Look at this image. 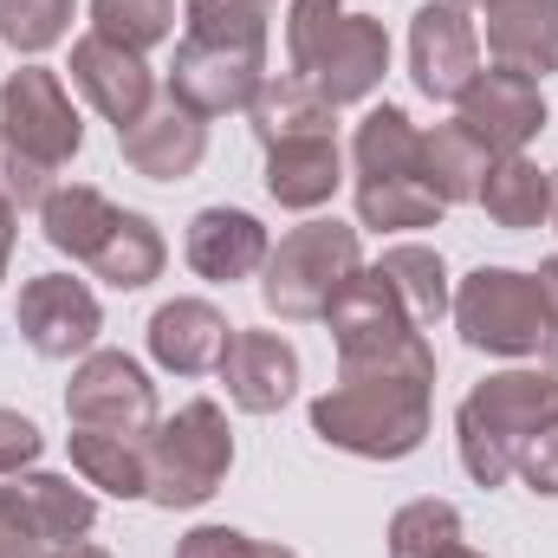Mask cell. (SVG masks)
<instances>
[{"label":"cell","mask_w":558,"mask_h":558,"mask_svg":"<svg viewBox=\"0 0 558 558\" xmlns=\"http://www.w3.org/2000/svg\"><path fill=\"white\" fill-rule=\"evenodd\" d=\"M428 397L435 371H357L312 403V435L364 461H403L428 435Z\"/></svg>","instance_id":"6da1fadb"},{"label":"cell","mask_w":558,"mask_h":558,"mask_svg":"<svg viewBox=\"0 0 558 558\" xmlns=\"http://www.w3.org/2000/svg\"><path fill=\"white\" fill-rule=\"evenodd\" d=\"M558 422V377L553 371H500L487 384H474L454 410V435H461V468L481 487L513 481L520 454L533 448L539 428Z\"/></svg>","instance_id":"7a4b0ae2"},{"label":"cell","mask_w":558,"mask_h":558,"mask_svg":"<svg viewBox=\"0 0 558 558\" xmlns=\"http://www.w3.org/2000/svg\"><path fill=\"white\" fill-rule=\"evenodd\" d=\"M143 454H149V494H143L149 507H162V513L202 507V500L221 494V481L234 468V428L221 416V403L195 397V403H182L169 422L149 428Z\"/></svg>","instance_id":"3957f363"},{"label":"cell","mask_w":558,"mask_h":558,"mask_svg":"<svg viewBox=\"0 0 558 558\" xmlns=\"http://www.w3.org/2000/svg\"><path fill=\"white\" fill-rule=\"evenodd\" d=\"M331 344H338V377L357 371H435V351L422 344L416 318L403 312V299L384 286V274L357 267L344 279V292L325 305Z\"/></svg>","instance_id":"277c9868"},{"label":"cell","mask_w":558,"mask_h":558,"mask_svg":"<svg viewBox=\"0 0 558 558\" xmlns=\"http://www.w3.org/2000/svg\"><path fill=\"white\" fill-rule=\"evenodd\" d=\"M448 312H454V331L487 357H533L558 331L539 274H513V267H474L454 286Z\"/></svg>","instance_id":"5b68a950"},{"label":"cell","mask_w":558,"mask_h":558,"mask_svg":"<svg viewBox=\"0 0 558 558\" xmlns=\"http://www.w3.org/2000/svg\"><path fill=\"white\" fill-rule=\"evenodd\" d=\"M357 228L344 221H305L267 254V279H260V299L267 312L286 325H305V318H325V305L344 292V279L357 274Z\"/></svg>","instance_id":"8992f818"},{"label":"cell","mask_w":558,"mask_h":558,"mask_svg":"<svg viewBox=\"0 0 558 558\" xmlns=\"http://www.w3.org/2000/svg\"><path fill=\"white\" fill-rule=\"evenodd\" d=\"M0 137H7L13 156H33V162H46L52 175L78 156L85 124H78V111H72L59 72H46V65H20V72L0 85Z\"/></svg>","instance_id":"52a82bcc"},{"label":"cell","mask_w":558,"mask_h":558,"mask_svg":"<svg viewBox=\"0 0 558 558\" xmlns=\"http://www.w3.org/2000/svg\"><path fill=\"white\" fill-rule=\"evenodd\" d=\"M260 85H267V46H228V39L182 33V46L169 59V98L189 105L195 118L247 111Z\"/></svg>","instance_id":"ba28073f"},{"label":"cell","mask_w":558,"mask_h":558,"mask_svg":"<svg viewBox=\"0 0 558 558\" xmlns=\"http://www.w3.org/2000/svg\"><path fill=\"white\" fill-rule=\"evenodd\" d=\"M65 416H72V428L149 441V428H156V384L143 377L137 357H124V351H92V357L72 371Z\"/></svg>","instance_id":"9c48e42d"},{"label":"cell","mask_w":558,"mask_h":558,"mask_svg":"<svg viewBox=\"0 0 558 558\" xmlns=\"http://www.w3.org/2000/svg\"><path fill=\"white\" fill-rule=\"evenodd\" d=\"M13 325L20 338L39 351V357H78L92 351V338L105 331V312H98V292L72 274H39L20 286V305H13Z\"/></svg>","instance_id":"30bf717a"},{"label":"cell","mask_w":558,"mask_h":558,"mask_svg":"<svg viewBox=\"0 0 558 558\" xmlns=\"http://www.w3.org/2000/svg\"><path fill=\"white\" fill-rule=\"evenodd\" d=\"M410 72L435 105H461V92L481 78V33L454 0H428L410 20Z\"/></svg>","instance_id":"8fae6325"},{"label":"cell","mask_w":558,"mask_h":558,"mask_svg":"<svg viewBox=\"0 0 558 558\" xmlns=\"http://www.w3.org/2000/svg\"><path fill=\"white\" fill-rule=\"evenodd\" d=\"M384 72H390V39H384V20H364V13H344L331 33H325V46L305 59V85L331 105V111H344V105H364L377 85H384Z\"/></svg>","instance_id":"7c38bea8"},{"label":"cell","mask_w":558,"mask_h":558,"mask_svg":"<svg viewBox=\"0 0 558 558\" xmlns=\"http://www.w3.org/2000/svg\"><path fill=\"white\" fill-rule=\"evenodd\" d=\"M72 85L85 92V105L105 118V124H118V131H131L143 111L156 105V78H149V65H143V52H124V46H111V39H98V33H85L78 46H72Z\"/></svg>","instance_id":"4fadbf2b"},{"label":"cell","mask_w":558,"mask_h":558,"mask_svg":"<svg viewBox=\"0 0 558 558\" xmlns=\"http://www.w3.org/2000/svg\"><path fill=\"white\" fill-rule=\"evenodd\" d=\"M461 124L487 143L494 156H513L546 131V98H539V78H520V72H481L468 92H461Z\"/></svg>","instance_id":"5bb4252c"},{"label":"cell","mask_w":558,"mask_h":558,"mask_svg":"<svg viewBox=\"0 0 558 558\" xmlns=\"http://www.w3.org/2000/svg\"><path fill=\"white\" fill-rule=\"evenodd\" d=\"M118 149H124V162L137 175H149V182H182L208 156V118H195L189 105L162 98V105L143 111L131 131H118Z\"/></svg>","instance_id":"9a60e30c"},{"label":"cell","mask_w":558,"mask_h":558,"mask_svg":"<svg viewBox=\"0 0 558 558\" xmlns=\"http://www.w3.org/2000/svg\"><path fill=\"white\" fill-rule=\"evenodd\" d=\"M221 384H228V403L234 410L274 416V410L292 403V390H299V351L279 331H234L228 351H221Z\"/></svg>","instance_id":"2e32d148"},{"label":"cell","mask_w":558,"mask_h":558,"mask_svg":"<svg viewBox=\"0 0 558 558\" xmlns=\"http://www.w3.org/2000/svg\"><path fill=\"white\" fill-rule=\"evenodd\" d=\"M182 254H189V267H195L202 279L234 286V279H254L260 267H267L274 241H267V228H260L247 208H202V215L189 221Z\"/></svg>","instance_id":"e0dca14e"},{"label":"cell","mask_w":558,"mask_h":558,"mask_svg":"<svg viewBox=\"0 0 558 558\" xmlns=\"http://www.w3.org/2000/svg\"><path fill=\"white\" fill-rule=\"evenodd\" d=\"M487 59L520 78L558 72V0H487Z\"/></svg>","instance_id":"ac0fdd59"},{"label":"cell","mask_w":558,"mask_h":558,"mask_svg":"<svg viewBox=\"0 0 558 558\" xmlns=\"http://www.w3.org/2000/svg\"><path fill=\"white\" fill-rule=\"evenodd\" d=\"M234 325L208 305V299H169L156 318H149V357L175 377H208L221 371V351H228Z\"/></svg>","instance_id":"d6986e66"},{"label":"cell","mask_w":558,"mask_h":558,"mask_svg":"<svg viewBox=\"0 0 558 558\" xmlns=\"http://www.w3.org/2000/svg\"><path fill=\"white\" fill-rule=\"evenodd\" d=\"M344 182V156L331 137H299V143H274L267 149V195L292 215H312L338 195Z\"/></svg>","instance_id":"ffe728a7"},{"label":"cell","mask_w":558,"mask_h":558,"mask_svg":"<svg viewBox=\"0 0 558 558\" xmlns=\"http://www.w3.org/2000/svg\"><path fill=\"white\" fill-rule=\"evenodd\" d=\"M118 221H124V208L111 202V195H98V189H85V182H72V189H52L46 195V208H39V228H46V247H59V254H72V260H98V247L118 234Z\"/></svg>","instance_id":"44dd1931"},{"label":"cell","mask_w":558,"mask_h":558,"mask_svg":"<svg viewBox=\"0 0 558 558\" xmlns=\"http://www.w3.org/2000/svg\"><path fill=\"white\" fill-rule=\"evenodd\" d=\"M247 124H254L260 149H274V143H299V137H331L338 111H331V105H325L299 72H286V78H267V85L254 92Z\"/></svg>","instance_id":"7402d4cb"},{"label":"cell","mask_w":558,"mask_h":558,"mask_svg":"<svg viewBox=\"0 0 558 558\" xmlns=\"http://www.w3.org/2000/svg\"><path fill=\"white\" fill-rule=\"evenodd\" d=\"M13 494H20L33 533H39L52 553L78 546V539L98 526V500H92L85 487H72L65 474H13Z\"/></svg>","instance_id":"603a6c76"},{"label":"cell","mask_w":558,"mask_h":558,"mask_svg":"<svg viewBox=\"0 0 558 558\" xmlns=\"http://www.w3.org/2000/svg\"><path fill=\"white\" fill-rule=\"evenodd\" d=\"M487 169H494V149L474 137L461 118H454V124H435V131L422 137V182H428L448 208H454V202H481Z\"/></svg>","instance_id":"cb8c5ba5"},{"label":"cell","mask_w":558,"mask_h":558,"mask_svg":"<svg viewBox=\"0 0 558 558\" xmlns=\"http://www.w3.org/2000/svg\"><path fill=\"white\" fill-rule=\"evenodd\" d=\"M351 156H357V182H422V131L410 124V111H397V105H377L357 124Z\"/></svg>","instance_id":"d4e9b609"},{"label":"cell","mask_w":558,"mask_h":558,"mask_svg":"<svg viewBox=\"0 0 558 558\" xmlns=\"http://www.w3.org/2000/svg\"><path fill=\"white\" fill-rule=\"evenodd\" d=\"M481 208H487L500 228H539V221L553 215V175H546L526 149L494 156V169H487V182H481Z\"/></svg>","instance_id":"484cf974"},{"label":"cell","mask_w":558,"mask_h":558,"mask_svg":"<svg viewBox=\"0 0 558 558\" xmlns=\"http://www.w3.org/2000/svg\"><path fill=\"white\" fill-rule=\"evenodd\" d=\"M72 468L98 494H118V500H143L149 494V454H143V441H131V435L72 428Z\"/></svg>","instance_id":"4316f807"},{"label":"cell","mask_w":558,"mask_h":558,"mask_svg":"<svg viewBox=\"0 0 558 558\" xmlns=\"http://www.w3.org/2000/svg\"><path fill=\"white\" fill-rule=\"evenodd\" d=\"M377 274H384V286L403 299V312L416 318V331H435V325L448 318L454 292H448V267H441L435 247H390V254L377 260Z\"/></svg>","instance_id":"83f0119b"},{"label":"cell","mask_w":558,"mask_h":558,"mask_svg":"<svg viewBox=\"0 0 558 558\" xmlns=\"http://www.w3.org/2000/svg\"><path fill=\"white\" fill-rule=\"evenodd\" d=\"M162 260H169V247H162L156 221L124 208V221H118V234L98 247L92 274L105 279V286H118V292H137V286H149V279L162 274Z\"/></svg>","instance_id":"f1b7e54d"},{"label":"cell","mask_w":558,"mask_h":558,"mask_svg":"<svg viewBox=\"0 0 558 558\" xmlns=\"http://www.w3.org/2000/svg\"><path fill=\"white\" fill-rule=\"evenodd\" d=\"M92 33L124 52H149L175 33V0H92Z\"/></svg>","instance_id":"f546056e"},{"label":"cell","mask_w":558,"mask_h":558,"mask_svg":"<svg viewBox=\"0 0 558 558\" xmlns=\"http://www.w3.org/2000/svg\"><path fill=\"white\" fill-rule=\"evenodd\" d=\"M441 208L448 202L422 182H357V221L364 228H435Z\"/></svg>","instance_id":"4dcf8cb0"},{"label":"cell","mask_w":558,"mask_h":558,"mask_svg":"<svg viewBox=\"0 0 558 558\" xmlns=\"http://www.w3.org/2000/svg\"><path fill=\"white\" fill-rule=\"evenodd\" d=\"M448 546H461V513L448 500H410L390 520V558H441Z\"/></svg>","instance_id":"1f68e13d"},{"label":"cell","mask_w":558,"mask_h":558,"mask_svg":"<svg viewBox=\"0 0 558 558\" xmlns=\"http://www.w3.org/2000/svg\"><path fill=\"white\" fill-rule=\"evenodd\" d=\"M267 13L274 0H189V33L195 39H228V46H267Z\"/></svg>","instance_id":"d6a6232c"},{"label":"cell","mask_w":558,"mask_h":558,"mask_svg":"<svg viewBox=\"0 0 558 558\" xmlns=\"http://www.w3.org/2000/svg\"><path fill=\"white\" fill-rule=\"evenodd\" d=\"M78 0H0V39L13 52H46L72 33Z\"/></svg>","instance_id":"836d02e7"},{"label":"cell","mask_w":558,"mask_h":558,"mask_svg":"<svg viewBox=\"0 0 558 558\" xmlns=\"http://www.w3.org/2000/svg\"><path fill=\"white\" fill-rule=\"evenodd\" d=\"M344 20V0H292V13H286V59H292V72H305V59L325 46V33Z\"/></svg>","instance_id":"e575fe53"},{"label":"cell","mask_w":558,"mask_h":558,"mask_svg":"<svg viewBox=\"0 0 558 558\" xmlns=\"http://www.w3.org/2000/svg\"><path fill=\"white\" fill-rule=\"evenodd\" d=\"M175 558H299L274 546V539H254V533H234V526H195L175 539Z\"/></svg>","instance_id":"d590c367"},{"label":"cell","mask_w":558,"mask_h":558,"mask_svg":"<svg viewBox=\"0 0 558 558\" xmlns=\"http://www.w3.org/2000/svg\"><path fill=\"white\" fill-rule=\"evenodd\" d=\"M0 195H7L13 208H46V195H52V169L33 162V156L0 149Z\"/></svg>","instance_id":"8d00e7d4"},{"label":"cell","mask_w":558,"mask_h":558,"mask_svg":"<svg viewBox=\"0 0 558 558\" xmlns=\"http://www.w3.org/2000/svg\"><path fill=\"white\" fill-rule=\"evenodd\" d=\"M0 558H52V546L33 533V520H26V507H20L13 481L0 487Z\"/></svg>","instance_id":"74e56055"},{"label":"cell","mask_w":558,"mask_h":558,"mask_svg":"<svg viewBox=\"0 0 558 558\" xmlns=\"http://www.w3.org/2000/svg\"><path fill=\"white\" fill-rule=\"evenodd\" d=\"M39 448H46L39 422L20 416V410H0V481H7V474H20V468H33V461H39Z\"/></svg>","instance_id":"f35d334b"},{"label":"cell","mask_w":558,"mask_h":558,"mask_svg":"<svg viewBox=\"0 0 558 558\" xmlns=\"http://www.w3.org/2000/svg\"><path fill=\"white\" fill-rule=\"evenodd\" d=\"M513 474H520L533 494H553V500H558V422L533 435V448L520 454V468H513Z\"/></svg>","instance_id":"ab89813d"},{"label":"cell","mask_w":558,"mask_h":558,"mask_svg":"<svg viewBox=\"0 0 558 558\" xmlns=\"http://www.w3.org/2000/svg\"><path fill=\"white\" fill-rule=\"evenodd\" d=\"M13 215H20V208L0 195V279H7V260H13Z\"/></svg>","instance_id":"60d3db41"},{"label":"cell","mask_w":558,"mask_h":558,"mask_svg":"<svg viewBox=\"0 0 558 558\" xmlns=\"http://www.w3.org/2000/svg\"><path fill=\"white\" fill-rule=\"evenodd\" d=\"M539 292H546V305H553V318H558V254L539 267Z\"/></svg>","instance_id":"b9f144b4"},{"label":"cell","mask_w":558,"mask_h":558,"mask_svg":"<svg viewBox=\"0 0 558 558\" xmlns=\"http://www.w3.org/2000/svg\"><path fill=\"white\" fill-rule=\"evenodd\" d=\"M52 558H111V553H98V546H85V539H78V546H65V553H52Z\"/></svg>","instance_id":"7bdbcfd3"},{"label":"cell","mask_w":558,"mask_h":558,"mask_svg":"<svg viewBox=\"0 0 558 558\" xmlns=\"http://www.w3.org/2000/svg\"><path fill=\"white\" fill-rule=\"evenodd\" d=\"M441 558H487V553H474V546H448Z\"/></svg>","instance_id":"ee69618b"},{"label":"cell","mask_w":558,"mask_h":558,"mask_svg":"<svg viewBox=\"0 0 558 558\" xmlns=\"http://www.w3.org/2000/svg\"><path fill=\"white\" fill-rule=\"evenodd\" d=\"M553 228H558V169H553Z\"/></svg>","instance_id":"f6af8a7d"},{"label":"cell","mask_w":558,"mask_h":558,"mask_svg":"<svg viewBox=\"0 0 558 558\" xmlns=\"http://www.w3.org/2000/svg\"><path fill=\"white\" fill-rule=\"evenodd\" d=\"M454 7H461V13H468V7H487V0H454Z\"/></svg>","instance_id":"bcb514c9"}]
</instances>
